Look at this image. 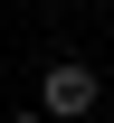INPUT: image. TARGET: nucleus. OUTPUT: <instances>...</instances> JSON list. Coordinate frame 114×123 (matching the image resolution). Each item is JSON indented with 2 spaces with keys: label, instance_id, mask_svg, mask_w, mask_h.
<instances>
[{
  "label": "nucleus",
  "instance_id": "nucleus-2",
  "mask_svg": "<svg viewBox=\"0 0 114 123\" xmlns=\"http://www.w3.org/2000/svg\"><path fill=\"white\" fill-rule=\"evenodd\" d=\"M10 123H48V114H10Z\"/></svg>",
  "mask_w": 114,
  "mask_h": 123
},
{
  "label": "nucleus",
  "instance_id": "nucleus-1",
  "mask_svg": "<svg viewBox=\"0 0 114 123\" xmlns=\"http://www.w3.org/2000/svg\"><path fill=\"white\" fill-rule=\"evenodd\" d=\"M95 95H105V85H95V66L57 57L48 76H38V114H48V123H57V114H95Z\"/></svg>",
  "mask_w": 114,
  "mask_h": 123
}]
</instances>
